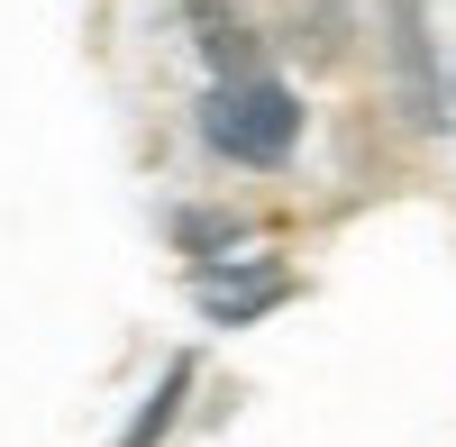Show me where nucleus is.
<instances>
[{"label": "nucleus", "instance_id": "f257e3e1", "mask_svg": "<svg viewBox=\"0 0 456 447\" xmlns=\"http://www.w3.org/2000/svg\"><path fill=\"white\" fill-rule=\"evenodd\" d=\"M201 137L219 146V156H238V165H283L292 137H301V101H292L283 83H265V73L210 83V101H201Z\"/></svg>", "mask_w": 456, "mask_h": 447}, {"label": "nucleus", "instance_id": "f03ea898", "mask_svg": "<svg viewBox=\"0 0 456 447\" xmlns=\"http://www.w3.org/2000/svg\"><path fill=\"white\" fill-rule=\"evenodd\" d=\"M192 302L219 320V329H247V320H265V311H283L292 302V274L265 256V265H201L192 274Z\"/></svg>", "mask_w": 456, "mask_h": 447}, {"label": "nucleus", "instance_id": "7ed1b4c3", "mask_svg": "<svg viewBox=\"0 0 456 447\" xmlns=\"http://www.w3.org/2000/svg\"><path fill=\"white\" fill-rule=\"evenodd\" d=\"M192 10V28H201V55L219 64V83H238V73L256 64V37H247V19L238 10H219V0H183Z\"/></svg>", "mask_w": 456, "mask_h": 447}, {"label": "nucleus", "instance_id": "20e7f679", "mask_svg": "<svg viewBox=\"0 0 456 447\" xmlns=\"http://www.w3.org/2000/svg\"><path fill=\"white\" fill-rule=\"evenodd\" d=\"M183 393H192V356H174V365H165V384L137 402V420H128L119 447H165V429H174V411H183Z\"/></svg>", "mask_w": 456, "mask_h": 447}, {"label": "nucleus", "instance_id": "39448f33", "mask_svg": "<svg viewBox=\"0 0 456 447\" xmlns=\"http://www.w3.org/2000/svg\"><path fill=\"white\" fill-rule=\"evenodd\" d=\"M393 55L411 64V101H420V119H438V92H429V37H420V0H393Z\"/></svg>", "mask_w": 456, "mask_h": 447}, {"label": "nucleus", "instance_id": "423d86ee", "mask_svg": "<svg viewBox=\"0 0 456 447\" xmlns=\"http://www.w3.org/2000/svg\"><path fill=\"white\" fill-rule=\"evenodd\" d=\"M238 238V219H219V210H192L183 219V247H228Z\"/></svg>", "mask_w": 456, "mask_h": 447}]
</instances>
